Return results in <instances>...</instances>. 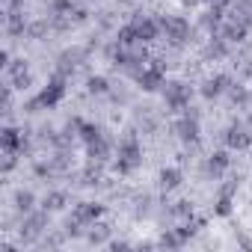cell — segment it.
Segmentation results:
<instances>
[{"label":"cell","instance_id":"1","mask_svg":"<svg viewBox=\"0 0 252 252\" xmlns=\"http://www.w3.org/2000/svg\"><path fill=\"white\" fill-rule=\"evenodd\" d=\"M140 163H143V149H140L137 134H125V137H122V143H119L116 172H119V175H131Z\"/></svg>","mask_w":252,"mask_h":252},{"label":"cell","instance_id":"13","mask_svg":"<svg viewBox=\"0 0 252 252\" xmlns=\"http://www.w3.org/2000/svg\"><path fill=\"white\" fill-rule=\"evenodd\" d=\"M220 36L228 42V45H237V42H243L246 36H249V24H243V21H228V24H222L220 27Z\"/></svg>","mask_w":252,"mask_h":252},{"label":"cell","instance_id":"18","mask_svg":"<svg viewBox=\"0 0 252 252\" xmlns=\"http://www.w3.org/2000/svg\"><path fill=\"white\" fill-rule=\"evenodd\" d=\"M65 205H68V196H65L63 190H51V193L45 196V202H42V208L51 211V214H54V211H63Z\"/></svg>","mask_w":252,"mask_h":252},{"label":"cell","instance_id":"12","mask_svg":"<svg viewBox=\"0 0 252 252\" xmlns=\"http://www.w3.org/2000/svg\"><path fill=\"white\" fill-rule=\"evenodd\" d=\"M228 89H231V77H228V74H214V77H208V80L202 83V98L214 101V98H220V95L228 92Z\"/></svg>","mask_w":252,"mask_h":252},{"label":"cell","instance_id":"33","mask_svg":"<svg viewBox=\"0 0 252 252\" xmlns=\"http://www.w3.org/2000/svg\"><path fill=\"white\" fill-rule=\"evenodd\" d=\"M9 63H12V60H9V51H0V65L9 68Z\"/></svg>","mask_w":252,"mask_h":252},{"label":"cell","instance_id":"29","mask_svg":"<svg viewBox=\"0 0 252 252\" xmlns=\"http://www.w3.org/2000/svg\"><path fill=\"white\" fill-rule=\"evenodd\" d=\"M30 83H33V77H30V71H21V74H12V86H15V89H21V92H24V89H27Z\"/></svg>","mask_w":252,"mask_h":252},{"label":"cell","instance_id":"17","mask_svg":"<svg viewBox=\"0 0 252 252\" xmlns=\"http://www.w3.org/2000/svg\"><path fill=\"white\" fill-rule=\"evenodd\" d=\"M181 181H184V175H181V169H175V166H166V169L160 172V187H163V190H175V187H181Z\"/></svg>","mask_w":252,"mask_h":252},{"label":"cell","instance_id":"6","mask_svg":"<svg viewBox=\"0 0 252 252\" xmlns=\"http://www.w3.org/2000/svg\"><path fill=\"white\" fill-rule=\"evenodd\" d=\"M48 214L51 211H30V214H24V225H21V237H24V243H33L39 234H42V228H45V222H48Z\"/></svg>","mask_w":252,"mask_h":252},{"label":"cell","instance_id":"3","mask_svg":"<svg viewBox=\"0 0 252 252\" xmlns=\"http://www.w3.org/2000/svg\"><path fill=\"white\" fill-rule=\"evenodd\" d=\"M160 30H163L166 39L175 42V45H184V42L190 39V21L181 18V15H166V18H160Z\"/></svg>","mask_w":252,"mask_h":252},{"label":"cell","instance_id":"31","mask_svg":"<svg viewBox=\"0 0 252 252\" xmlns=\"http://www.w3.org/2000/svg\"><path fill=\"white\" fill-rule=\"evenodd\" d=\"M172 214H175V217H193V205H190V202H175Z\"/></svg>","mask_w":252,"mask_h":252},{"label":"cell","instance_id":"19","mask_svg":"<svg viewBox=\"0 0 252 252\" xmlns=\"http://www.w3.org/2000/svg\"><path fill=\"white\" fill-rule=\"evenodd\" d=\"M116 42H119L122 48H134V45H140V36H137L134 24H125V27H119V33H116Z\"/></svg>","mask_w":252,"mask_h":252},{"label":"cell","instance_id":"14","mask_svg":"<svg viewBox=\"0 0 252 252\" xmlns=\"http://www.w3.org/2000/svg\"><path fill=\"white\" fill-rule=\"evenodd\" d=\"M27 21H24V12L21 9H9L6 12V33L12 36V39H18V36H27Z\"/></svg>","mask_w":252,"mask_h":252},{"label":"cell","instance_id":"20","mask_svg":"<svg viewBox=\"0 0 252 252\" xmlns=\"http://www.w3.org/2000/svg\"><path fill=\"white\" fill-rule=\"evenodd\" d=\"M15 211H18V214L36 211V196H33L30 190H18V193H15Z\"/></svg>","mask_w":252,"mask_h":252},{"label":"cell","instance_id":"7","mask_svg":"<svg viewBox=\"0 0 252 252\" xmlns=\"http://www.w3.org/2000/svg\"><path fill=\"white\" fill-rule=\"evenodd\" d=\"M175 134H178L184 143H196V140H199V116H196L193 107L175 122Z\"/></svg>","mask_w":252,"mask_h":252},{"label":"cell","instance_id":"26","mask_svg":"<svg viewBox=\"0 0 252 252\" xmlns=\"http://www.w3.org/2000/svg\"><path fill=\"white\" fill-rule=\"evenodd\" d=\"M220 217H228L231 214V196L228 193H220V199H217V208H214Z\"/></svg>","mask_w":252,"mask_h":252},{"label":"cell","instance_id":"27","mask_svg":"<svg viewBox=\"0 0 252 252\" xmlns=\"http://www.w3.org/2000/svg\"><path fill=\"white\" fill-rule=\"evenodd\" d=\"M51 9H54V15H68L74 9V0H54Z\"/></svg>","mask_w":252,"mask_h":252},{"label":"cell","instance_id":"32","mask_svg":"<svg viewBox=\"0 0 252 252\" xmlns=\"http://www.w3.org/2000/svg\"><path fill=\"white\" fill-rule=\"evenodd\" d=\"M15 163H18V155H6V160H3V172H12Z\"/></svg>","mask_w":252,"mask_h":252},{"label":"cell","instance_id":"24","mask_svg":"<svg viewBox=\"0 0 252 252\" xmlns=\"http://www.w3.org/2000/svg\"><path fill=\"white\" fill-rule=\"evenodd\" d=\"M107 234H110V225H104V222H92V231L86 234V240L98 246V243H104V240H107Z\"/></svg>","mask_w":252,"mask_h":252},{"label":"cell","instance_id":"15","mask_svg":"<svg viewBox=\"0 0 252 252\" xmlns=\"http://www.w3.org/2000/svg\"><path fill=\"white\" fill-rule=\"evenodd\" d=\"M228 163H231V158H228V152H214L211 158H208V172L214 175V178H220L225 169H228Z\"/></svg>","mask_w":252,"mask_h":252},{"label":"cell","instance_id":"8","mask_svg":"<svg viewBox=\"0 0 252 252\" xmlns=\"http://www.w3.org/2000/svg\"><path fill=\"white\" fill-rule=\"evenodd\" d=\"M24 146H27L24 131L12 128V125L0 131V149H3V155H21V152H24Z\"/></svg>","mask_w":252,"mask_h":252},{"label":"cell","instance_id":"10","mask_svg":"<svg viewBox=\"0 0 252 252\" xmlns=\"http://www.w3.org/2000/svg\"><path fill=\"white\" fill-rule=\"evenodd\" d=\"M222 140H225V146H228L231 152H243V149L252 146V134L243 128V125H231V128H225Z\"/></svg>","mask_w":252,"mask_h":252},{"label":"cell","instance_id":"28","mask_svg":"<svg viewBox=\"0 0 252 252\" xmlns=\"http://www.w3.org/2000/svg\"><path fill=\"white\" fill-rule=\"evenodd\" d=\"M68 21H71V24H86V21H89V12H86L83 6L74 3V9L68 12Z\"/></svg>","mask_w":252,"mask_h":252},{"label":"cell","instance_id":"9","mask_svg":"<svg viewBox=\"0 0 252 252\" xmlns=\"http://www.w3.org/2000/svg\"><path fill=\"white\" fill-rule=\"evenodd\" d=\"M131 24H134L137 36H140V42H155L160 36V21L152 18V15H134Z\"/></svg>","mask_w":252,"mask_h":252},{"label":"cell","instance_id":"22","mask_svg":"<svg viewBox=\"0 0 252 252\" xmlns=\"http://www.w3.org/2000/svg\"><path fill=\"white\" fill-rule=\"evenodd\" d=\"M86 89H89L92 95H107V92H110V80L101 77V74H92V77L86 80Z\"/></svg>","mask_w":252,"mask_h":252},{"label":"cell","instance_id":"16","mask_svg":"<svg viewBox=\"0 0 252 252\" xmlns=\"http://www.w3.org/2000/svg\"><path fill=\"white\" fill-rule=\"evenodd\" d=\"M89 146V160L92 163H104L107 158H110V143L104 140V137H98L95 143H86Z\"/></svg>","mask_w":252,"mask_h":252},{"label":"cell","instance_id":"2","mask_svg":"<svg viewBox=\"0 0 252 252\" xmlns=\"http://www.w3.org/2000/svg\"><path fill=\"white\" fill-rule=\"evenodd\" d=\"M163 101L169 110H187L190 107V86L181 83V80H172V83H163Z\"/></svg>","mask_w":252,"mask_h":252},{"label":"cell","instance_id":"11","mask_svg":"<svg viewBox=\"0 0 252 252\" xmlns=\"http://www.w3.org/2000/svg\"><path fill=\"white\" fill-rule=\"evenodd\" d=\"M101 214H104V205H98V202H77L74 211H71V217H74L80 225H92V222H98Z\"/></svg>","mask_w":252,"mask_h":252},{"label":"cell","instance_id":"25","mask_svg":"<svg viewBox=\"0 0 252 252\" xmlns=\"http://www.w3.org/2000/svg\"><path fill=\"white\" fill-rule=\"evenodd\" d=\"M48 30H51V27H48V21H33V24L27 27V36H30V39H42Z\"/></svg>","mask_w":252,"mask_h":252},{"label":"cell","instance_id":"23","mask_svg":"<svg viewBox=\"0 0 252 252\" xmlns=\"http://www.w3.org/2000/svg\"><path fill=\"white\" fill-rule=\"evenodd\" d=\"M77 131H80V140H83V143H95L98 137H104L98 125H89V122H80V128H77Z\"/></svg>","mask_w":252,"mask_h":252},{"label":"cell","instance_id":"30","mask_svg":"<svg viewBox=\"0 0 252 252\" xmlns=\"http://www.w3.org/2000/svg\"><path fill=\"white\" fill-rule=\"evenodd\" d=\"M6 71H9V77H12V74L30 71V68H27V60H24V57H18V60H12V63H9V68H6Z\"/></svg>","mask_w":252,"mask_h":252},{"label":"cell","instance_id":"34","mask_svg":"<svg viewBox=\"0 0 252 252\" xmlns=\"http://www.w3.org/2000/svg\"><path fill=\"white\" fill-rule=\"evenodd\" d=\"M110 246H113V249H116V252H119V249H128V246H131V243H125V240H119V243H110Z\"/></svg>","mask_w":252,"mask_h":252},{"label":"cell","instance_id":"35","mask_svg":"<svg viewBox=\"0 0 252 252\" xmlns=\"http://www.w3.org/2000/svg\"><path fill=\"white\" fill-rule=\"evenodd\" d=\"M184 3H190V6H193V3H199V0H184ZM208 3H217V0H208Z\"/></svg>","mask_w":252,"mask_h":252},{"label":"cell","instance_id":"4","mask_svg":"<svg viewBox=\"0 0 252 252\" xmlns=\"http://www.w3.org/2000/svg\"><path fill=\"white\" fill-rule=\"evenodd\" d=\"M152 65H146L140 74H137V83L143 92H158L163 86V63L160 60H149Z\"/></svg>","mask_w":252,"mask_h":252},{"label":"cell","instance_id":"5","mask_svg":"<svg viewBox=\"0 0 252 252\" xmlns=\"http://www.w3.org/2000/svg\"><path fill=\"white\" fill-rule=\"evenodd\" d=\"M36 98H39L42 110H51V107H57V104L65 98V80H63V74L51 77V80H48V86H45V89H42Z\"/></svg>","mask_w":252,"mask_h":252},{"label":"cell","instance_id":"21","mask_svg":"<svg viewBox=\"0 0 252 252\" xmlns=\"http://www.w3.org/2000/svg\"><path fill=\"white\" fill-rule=\"evenodd\" d=\"M160 246H166V249H181L187 240H184V234L178 231V228H166L163 234H160V240H158Z\"/></svg>","mask_w":252,"mask_h":252}]
</instances>
